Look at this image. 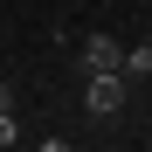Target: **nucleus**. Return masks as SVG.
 <instances>
[{"mask_svg":"<svg viewBox=\"0 0 152 152\" xmlns=\"http://www.w3.org/2000/svg\"><path fill=\"white\" fill-rule=\"evenodd\" d=\"M124 83H132L124 69H90V83H83V111H90V118L124 111Z\"/></svg>","mask_w":152,"mask_h":152,"instance_id":"obj_1","label":"nucleus"},{"mask_svg":"<svg viewBox=\"0 0 152 152\" xmlns=\"http://www.w3.org/2000/svg\"><path fill=\"white\" fill-rule=\"evenodd\" d=\"M124 76H152V42H138V48H124Z\"/></svg>","mask_w":152,"mask_h":152,"instance_id":"obj_3","label":"nucleus"},{"mask_svg":"<svg viewBox=\"0 0 152 152\" xmlns=\"http://www.w3.org/2000/svg\"><path fill=\"white\" fill-rule=\"evenodd\" d=\"M21 138V124H14V111H0V145H14Z\"/></svg>","mask_w":152,"mask_h":152,"instance_id":"obj_4","label":"nucleus"},{"mask_svg":"<svg viewBox=\"0 0 152 152\" xmlns=\"http://www.w3.org/2000/svg\"><path fill=\"white\" fill-rule=\"evenodd\" d=\"M83 62H90V69H124V48H118L111 35H90V42H83Z\"/></svg>","mask_w":152,"mask_h":152,"instance_id":"obj_2","label":"nucleus"},{"mask_svg":"<svg viewBox=\"0 0 152 152\" xmlns=\"http://www.w3.org/2000/svg\"><path fill=\"white\" fill-rule=\"evenodd\" d=\"M0 111H14V90H7V83H0Z\"/></svg>","mask_w":152,"mask_h":152,"instance_id":"obj_5","label":"nucleus"}]
</instances>
